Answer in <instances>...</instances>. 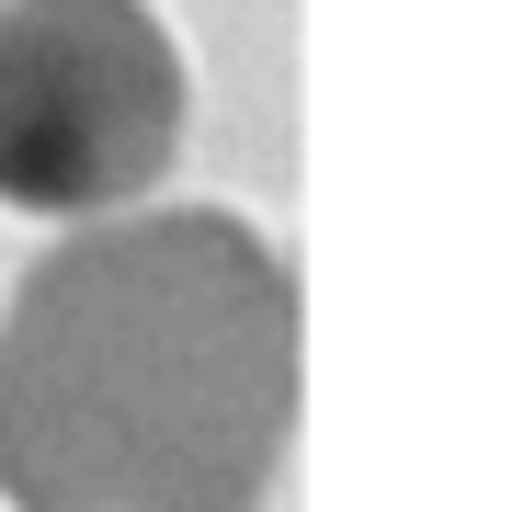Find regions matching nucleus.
<instances>
[{
	"instance_id": "f03ea898",
	"label": "nucleus",
	"mask_w": 512,
	"mask_h": 512,
	"mask_svg": "<svg viewBox=\"0 0 512 512\" xmlns=\"http://www.w3.org/2000/svg\"><path fill=\"white\" fill-rule=\"evenodd\" d=\"M183 160V46L148 0H0V205L114 217Z\"/></svg>"
},
{
	"instance_id": "f257e3e1",
	"label": "nucleus",
	"mask_w": 512,
	"mask_h": 512,
	"mask_svg": "<svg viewBox=\"0 0 512 512\" xmlns=\"http://www.w3.org/2000/svg\"><path fill=\"white\" fill-rule=\"evenodd\" d=\"M296 433V285L217 205L69 228L0 319L12 512H262Z\"/></svg>"
}]
</instances>
